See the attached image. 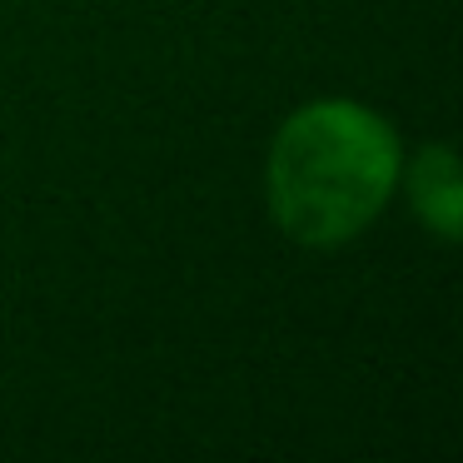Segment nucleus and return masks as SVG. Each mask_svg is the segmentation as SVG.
Segmentation results:
<instances>
[{"mask_svg": "<svg viewBox=\"0 0 463 463\" xmlns=\"http://www.w3.org/2000/svg\"><path fill=\"white\" fill-rule=\"evenodd\" d=\"M403 140L383 110L354 95L294 105L264 150V210L304 250H339L369 234L399 194Z\"/></svg>", "mask_w": 463, "mask_h": 463, "instance_id": "1", "label": "nucleus"}, {"mask_svg": "<svg viewBox=\"0 0 463 463\" xmlns=\"http://www.w3.org/2000/svg\"><path fill=\"white\" fill-rule=\"evenodd\" d=\"M399 194L409 200L413 220L439 244L463 240V170L449 140H429L419 150H403L399 165Z\"/></svg>", "mask_w": 463, "mask_h": 463, "instance_id": "2", "label": "nucleus"}]
</instances>
